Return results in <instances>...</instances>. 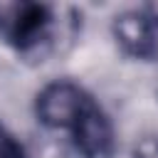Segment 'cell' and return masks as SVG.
<instances>
[{"label":"cell","instance_id":"6da1fadb","mask_svg":"<svg viewBox=\"0 0 158 158\" xmlns=\"http://www.w3.org/2000/svg\"><path fill=\"white\" fill-rule=\"evenodd\" d=\"M0 35L20 52L44 47L54 35L52 7L37 2H0Z\"/></svg>","mask_w":158,"mask_h":158},{"label":"cell","instance_id":"7a4b0ae2","mask_svg":"<svg viewBox=\"0 0 158 158\" xmlns=\"http://www.w3.org/2000/svg\"><path fill=\"white\" fill-rule=\"evenodd\" d=\"M94 101L72 81H54L37 96V116L47 128L74 131Z\"/></svg>","mask_w":158,"mask_h":158},{"label":"cell","instance_id":"3957f363","mask_svg":"<svg viewBox=\"0 0 158 158\" xmlns=\"http://www.w3.org/2000/svg\"><path fill=\"white\" fill-rule=\"evenodd\" d=\"M114 37L126 54L138 59H153L158 54V27L143 10H126L114 17Z\"/></svg>","mask_w":158,"mask_h":158},{"label":"cell","instance_id":"277c9868","mask_svg":"<svg viewBox=\"0 0 158 158\" xmlns=\"http://www.w3.org/2000/svg\"><path fill=\"white\" fill-rule=\"evenodd\" d=\"M72 138L77 148L89 158H104L111 151V123L96 104L77 123V128L72 131Z\"/></svg>","mask_w":158,"mask_h":158},{"label":"cell","instance_id":"5b68a950","mask_svg":"<svg viewBox=\"0 0 158 158\" xmlns=\"http://www.w3.org/2000/svg\"><path fill=\"white\" fill-rule=\"evenodd\" d=\"M0 158H27L22 146L0 126Z\"/></svg>","mask_w":158,"mask_h":158},{"label":"cell","instance_id":"8992f818","mask_svg":"<svg viewBox=\"0 0 158 158\" xmlns=\"http://www.w3.org/2000/svg\"><path fill=\"white\" fill-rule=\"evenodd\" d=\"M131 158H158V136H143L136 141Z\"/></svg>","mask_w":158,"mask_h":158},{"label":"cell","instance_id":"52a82bcc","mask_svg":"<svg viewBox=\"0 0 158 158\" xmlns=\"http://www.w3.org/2000/svg\"><path fill=\"white\" fill-rule=\"evenodd\" d=\"M143 12H146V17L158 27V2H148V5L143 7Z\"/></svg>","mask_w":158,"mask_h":158}]
</instances>
